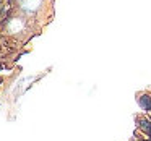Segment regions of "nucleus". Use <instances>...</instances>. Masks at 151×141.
Returning a JSON list of instances; mask_svg holds the SVG:
<instances>
[{"instance_id": "4", "label": "nucleus", "mask_w": 151, "mask_h": 141, "mask_svg": "<svg viewBox=\"0 0 151 141\" xmlns=\"http://www.w3.org/2000/svg\"><path fill=\"white\" fill-rule=\"evenodd\" d=\"M0 68H2V65H0Z\"/></svg>"}, {"instance_id": "3", "label": "nucleus", "mask_w": 151, "mask_h": 141, "mask_svg": "<svg viewBox=\"0 0 151 141\" xmlns=\"http://www.w3.org/2000/svg\"><path fill=\"white\" fill-rule=\"evenodd\" d=\"M148 135H150V136H151V128H150V131H148Z\"/></svg>"}, {"instance_id": "1", "label": "nucleus", "mask_w": 151, "mask_h": 141, "mask_svg": "<svg viewBox=\"0 0 151 141\" xmlns=\"http://www.w3.org/2000/svg\"><path fill=\"white\" fill-rule=\"evenodd\" d=\"M140 105L145 109V110H150L151 112V97H150V96H141V97H140Z\"/></svg>"}, {"instance_id": "5", "label": "nucleus", "mask_w": 151, "mask_h": 141, "mask_svg": "<svg viewBox=\"0 0 151 141\" xmlns=\"http://www.w3.org/2000/svg\"><path fill=\"white\" fill-rule=\"evenodd\" d=\"M150 141H151V140H150Z\"/></svg>"}, {"instance_id": "2", "label": "nucleus", "mask_w": 151, "mask_h": 141, "mask_svg": "<svg viewBox=\"0 0 151 141\" xmlns=\"http://www.w3.org/2000/svg\"><path fill=\"white\" fill-rule=\"evenodd\" d=\"M140 127H141V128H143V130L148 133V131H150V128H151V123H150L148 120H140Z\"/></svg>"}]
</instances>
